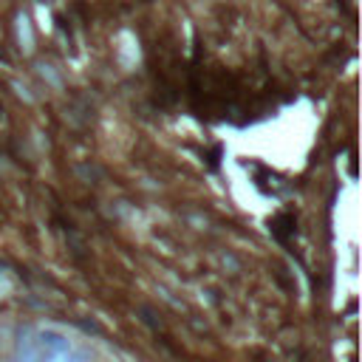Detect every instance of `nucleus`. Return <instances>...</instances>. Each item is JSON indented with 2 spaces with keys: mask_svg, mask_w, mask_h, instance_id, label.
<instances>
[{
  "mask_svg": "<svg viewBox=\"0 0 362 362\" xmlns=\"http://www.w3.org/2000/svg\"><path fill=\"white\" fill-rule=\"evenodd\" d=\"M37 345V362H68L74 342H71L60 328H40L34 331Z\"/></svg>",
  "mask_w": 362,
  "mask_h": 362,
  "instance_id": "1",
  "label": "nucleus"
}]
</instances>
